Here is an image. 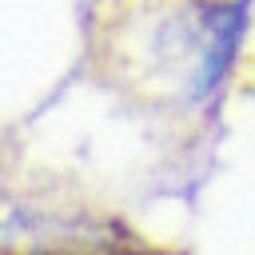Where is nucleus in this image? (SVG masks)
Segmentation results:
<instances>
[{
    "mask_svg": "<svg viewBox=\"0 0 255 255\" xmlns=\"http://www.w3.org/2000/svg\"><path fill=\"white\" fill-rule=\"evenodd\" d=\"M247 12L251 0H199L191 12L175 16L167 28L171 52L183 64V88L187 100H211L219 84L227 80L243 32H247Z\"/></svg>",
    "mask_w": 255,
    "mask_h": 255,
    "instance_id": "1",
    "label": "nucleus"
}]
</instances>
